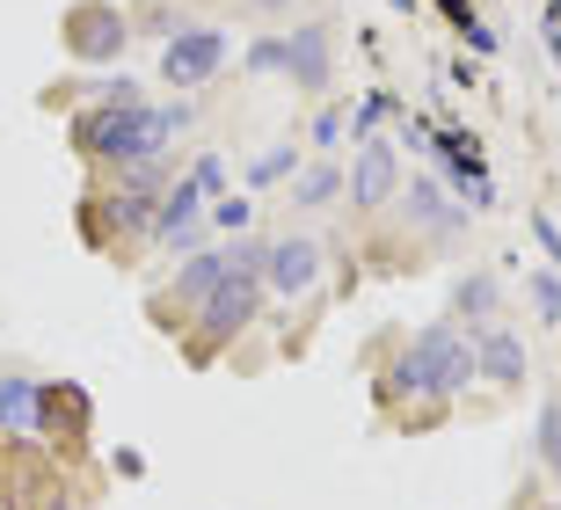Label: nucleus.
I'll return each instance as SVG.
<instances>
[{"instance_id": "6e6552de", "label": "nucleus", "mask_w": 561, "mask_h": 510, "mask_svg": "<svg viewBox=\"0 0 561 510\" xmlns=\"http://www.w3.org/2000/svg\"><path fill=\"white\" fill-rule=\"evenodd\" d=\"M343 190H351V204H365V212H379V204L401 190V161L387 139H365V154L351 161V175H343Z\"/></svg>"}, {"instance_id": "9b49d317", "label": "nucleus", "mask_w": 561, "mask_h": 510, "mask_svg": "<svg viewBox=\"0 0 561 510\" xmlns=\"http://www.w3.org/2000/svg\"><path fill=\"white\" fill-rule=\"evenodd\" d=\"M219 277H227V248H205V256H190V263L175 270V285H168V299H175V306H205Z\"/></svg>"}, {"instance_id": "423d86ee", "label": "nucleus", "mask_w": 561, "mask_h": 510, "mask_svg": "<svg viewBox=\"0 0 561 510\" xmlns=\"http://www.w3.org/2000/svg\"><path fill=\"white\" fill-rule=\"evenodd\" d=\"M313 277H321V241H307V234H285V241L263 248V292H277V299H299V292H313Z\"/></svg>"}, {"instance_id": "39448f33", "label": "nucleus", "mask_w": 561, "mask_h": 510, "mask_svg": "<svg viewBox=\"0 0 561 510\" xmlns=\"http://www.w3.org/2000/svg\"><path fill=\"white\" fill-rule=\"evenodd\" d=\"M197 314H205V343H227V336H241V328L263 314V277H249V270H227Z\"/></svg>"}, {"instance_id": "dca6fc26", "label": "nucleus", "mask_w": 561, "mask_h": 510, "mask_svg": "<svg viewBox=\"0 0 561 510\" xmlns=\"http://www.w3.org/2000/svg\"><path fill=\"white\" fill-rule=\"evenodd\" d=\"M409 212H416L423 226H459V219H467V212H453V204L437 197V183H416V190H409Z\"/></svg>"}, {"instance_id": "4468645a", "label": "nucleus", "mask_w": 561, "mask_h": 510, "mask_svg": "<svg viewBox=\"0 0 561 510\" xmlns=\"http://www.w3.org/2000/svg\"><path fill=\"white\" fill-rule=\"evenodd\" d=\"M335 197H343V168H329V161L291 183V204H335Z\"/></svg>"}, {"instance_id": "5701e85b", "label": "nucleus", "mask_w": 561, "mask_h": 510, "mask_svg": "<svg viewBox=\"0 0 561 510\" xmlns=\"http://www.w3.org/2000/svg\"><path fill=\"white\" fill-rule=\"evenodd\" d=\"M379 117H387V95H365V102L351 110V132H357V139H373V124H379Z\"/></svg>"}, {"instance_id": "20e7f679", "label": "nucleus", "mask_w": 561, "mask_h": 510, "mask_svg": "<svg viewBox=\"0 0 561 510\" xmlns=\"http://www.w3.org/2000/svg\"><path fill=\"white\" fill-rule=\"evenodd\" d=\"M219 66H227V37L219 30H175L161 44V81L168 88H205V81H219Z\"/></svg>"}, {"instance_id": "7ed1b4c3", "label": "nucleus", "mask_w": 561, "mask_h": 510, "mask_svg": "<svg viewBox=\"0 0 561 510\" xmlns=\"http://www.w3.org/2000/svg\"><path fill=\"white\" fill-rule=\"evenodd\" d=\"M211 197H227V161L219 154H205V161L190 168L175 190H161V204H153V241L161 248H197V226H205V212H211Z\"/></svg>"}, {"instance_id": "a211bd4d", "label": "nucleus", "mask_w": 561, "mask_h": 510, "mask_svg": "<svg viewBox=\"0 0 561 510\" xmlns=\"http://www.w3.org/2000/svg\"><path fill=\"white\" fill-rule=\"evenodd\" d=\"M277 175H299V154H291V146H271V154L249 168V183H255V190H271Z\"/></svg>"}, {"instance_id": "f8f14e48", "label": "nucleus", "mask_w": 561, "mask_h": 510, "mask_svg": "<svg viewBox=\"0 0 561 510\" xmlns=\"http://www.w3.org/2000/svg\"><path fill=\"white\" fill-rule=\"evenodd\" d=\"M0 430H37V379H22V372H0Z\"/></svg>"}, {"instance_id": "0eeeda50", "label": "nucleus", "mask_w": 561, "mask_h": 510, "mask_svg": "<svg viewBox=\"0 0 561 510\" xmlns=\"http://www.w3.org/2000/svg\"><path fill=\"white\" fill-rule=\"evenodd\" d=\"M285 73L291 88H307V95H321V88L335 81V37H329V22H299L285 37Z\"/></svg>"}, {"instance_id": "1a4fd4ad", "label": "nucleus", "mask_w": 561, "mask_h": 510, "mask_svg": "<svg viewBox=\"0 0 561 510\" xmlns=\"http://www.w3.org/2000/svg\"><path fill=\"white\" fill-rule=\"evenodd\" d=\"M66 44H73V59H117V52H125V15L81 0V8L66 15Z\"/></svg>"}, {"instance_id": "2eb2a0df", "label": "nucleus", "mask_w": 561, "mask_h": 510, "mask_svg": "<svg viewBox=\"0 0 561 510\" xmlns=\"http://www.w3.org/2000/svg\"><path fill=\"white\" fill-rule=\"evenodd\" d=\"M525 299H533V314L547 328H561V277L554 270H525Z\"/></svg>"}, {"instance_id": "f03ea898", "label": "nucleus", "mask_w": 561, "mask_h": 510, "mask_svg": "<svg viewBox=\"0 0 561 510\" xmlns=\"http://www.w3.org/2000/svg\"><path fill=\"white\" fill-rule=\"evenodd\" d=\"M474 336H459V328H416L409 343H401L394 358V379H387V394H409V401H453V394H467V379H474Z\"/></svg>"}, {"instance_id": "6ab92c4d", "label": "nucleus", "mask_w": 561, "mask_h": 510, "mask_svg": "<svg viewBox=\"0 0 561 510\" xmlns=\"http://www.w3.org/2000/svg\"><path fill=\"white\" fill-rule=\"evenodd\" d=\"M249 212H255L249 197H211L205 219H211V226H227V234H249Z\"/></svg>"}, {"instance_id": "9d476101", "label": "nucleus", "mask_w": 561, "mask_h": 510, "mask_svg": "<svg viewBox=\"0 0 561 510\" xmlns=\"http://www.w3.org/2000/svg\"><path fill=\"white\" fill-rule=\"evenodd\" d=\"M474 365L496 379V387H518L525 379V343L511 336V328H481L474 336Z\"/></svg>"}, {"instance_id": "4be33fe9", "label": "nucleus", "mask_w": 561, "mask_h": 510, "mask_svg": "<svg viewBox=\"0 0 561 510\" xmlns=\"http://www.w3.org/2000/svg\"><path fill=\"white\" fill-rule=\"evenodd\" d=\"M343 132H351V110H343V102H329V110L313 117V146H335Z\"/></svg>"}, {"instance_id": "412c9836", "label": "nucleus", "mask_w": 561, "mask_h": 510, "mask_svg": "<svg viewBox=\"0 0 561 510\" xmlns=\"http://www.w3.org/2000/svg\"><path fill=\"white\" fill-rule=\"evenodd\" d=\"M525 226H533V241L547 248V270H554V277H561V226H554V212H533V219H525Z\"/></svg>"}, {"instance_id": "f257e3e1", "label": "nucleus", "mask_w": 561, "mask_h": 510, "mask_svg": "<svg viewBox=\"0 0 561 510\" xmlns=\"http://www.w3.org/2000/svg\"><path fill=\"white\" fill-rule=\"evenodd\" d=\"M190 124V110L175 102V110H153V102H131V110H110V102H95L81 124H73V139H81V154H95V161L110 168H131V161H153L175 132Z\"/></svg>"}, {"instance_id": "f3484780", "label": "nucleus", "mask_w": 561, "mask_h": 510, "mask_svg": "<svg viewBox=\"0 0 561 510\" xmlns=\"http://www.w3.org/2000/svg\"><path fill=\"white\" fill-rule=\"evenodd\" d=\"M540 460H547V474H554V489H561V401H540Z\"/></svg>"}, {"instance_id": "ddd939ff", "label": "nucleus", "mask_w": 561, "mask_h": 510, "mask_svg": "<svg viewBox=\"0 0 561 510\" xmlns=\"http://www.w3.org/2000/svg\"><path fill=\"white\" fill-rule=\"evenodd\" d=\"M496 299H503V292H496V277H489V270H474V277H459V292H453V314H459L467 328H481L489 314H496Z\"/></svg>"}, {"instance_id": "b1692460", "label": "nucleus", "mask_w": 561, "mask_h": 510, "mask_svg": "<svg viewBox=\"0 0 561 510\" xmlns=\"http://www.w3.org/2000/svg\"><path fill=\"white\" fill-rule=\"evenodd\" d=\"M255 8H285V0H255Z\"/></svg>"}, {"instance_id": "aec40b11", "label": "nucleus", "mask_w": 561, "mask_h": 510, "mask_svg": "<svg viewBox=\"0 0 561 510\" xmlns=\"http://www.w3.org/2000/svg\"><path fill=\"white\" fill-rule=\"evenodd\" d=\"M241 66H249V73H285V37H255Z\"/></svg>"}]
</instances>
